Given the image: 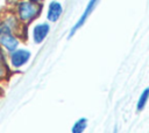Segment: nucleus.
I'll return each instance as SVG.
<instances>
[{"mask_svg": "<svg viewBox=\"0 0 149 133\" xmlns=\"http://www.w3.org/2000/svg\"><path fill=\"white\" fill-rule=\"evenodd\" d=\"M42 12V5L30 0H19L14 6V14L21 23L29 24L40 16Z\"/></svg>", "mask_w": 149, "mask_h": 133, "instance_id": "f257e3e1", "label": "nucleus"}, {"mask_svg": "<svg viewBox=\"0 0 149 133\" xmlns=\"http://www.w3.org/2000/svg\"><path fill=\"white\" fill-rule=\"evenodd\" d=\"M20 42L21 38L12 30V28L3 21H0V47L8 54L19 48Z\"/></svg>", "mask_w": 149, "mask_h": 133, "instance_id": "f03ea898", "label": "nucleus"}, {"mask_svg": "<svg viewBox=\"0 0 149 133\" xmlns=\"http://www.w3.org/2000/svg\"><path fill=\"white\" fill-rule=\"evenodd\" d=\"M8 55V63L10 69L15 72L16 70L22 69L31 58V52L27 48H16L15 50L7 54Z\"/></svg>", "mask_w": 149, "mask_h": 133, "instance_id": "7ed1b4c3", "label": "nucleus"}, {"mask_svg": "<svg viewBox=\"0 0 149 133\" xmlns=\"http://www.w3.org/2000/svg\"><path fill=\"white\" fill-rule=\"evenodd\" d=\"M13 74L14 71L10 69L9 63H8V55L0 47V84L7 83L13 76Z\"/></svg>", "mask_w": 149, "mask_h": 133, "instance_id": "20e7f679", "label": "nucleus"}, {"mask_svg": "<svg viewBox=\"0 0 149 133\" xmlns=\"http://www.w3.org/2000/svg\"><path fill=\"white\" fill-rule=\"evenodd\" d=\"M50 32V26L47 22H42V23H37L33 27L31 30V37H33V42L35 44H41L48 36Z\"/></svg>", "mask_w": 149, "mask_h": 133, "instance_id": "39448f33", "label": "nucleus"}, {"mask_svg": "<svg viewBox=\"0 0 149 133\" xmlns=\"http://www.w3.org/2000/svg\"><path fill=\"white\" fill-rule=\"evenodd\" d=\"M98 1L99 0H90L88 1V4H87V6H86V8H85V10L83 12V14H81V16L79 18V20L76 22V24L72 27V29H71V32H70V34H69V36L71 37L84 23H85V21L87 20V18L91 15V13L93 12V9L95 8V6H97V4H98Z\"/></svg>", "mask_w": 149, "mask_h": 133, "instance_id": "423d86ee", "label": "nucleus"}, {"mask_svg": "<svg viewBox=\"0 0 149 133\" xmlns=\"http://www.w3.org/2000/svg\"><path fill=\"white\" fill-rule=\"evenodd\" d=\"M63 13V7L61 5V2L58 1H51L48 6V12H47V19L50 22H56L58 21V19L61 18Z\"/></svg>", "mask_w": 149, "mask_h": 133, "instance_id": "0eeeda50", "label": "nucleus"}, {"mask_svg": "<svg viewBox=\"0 0 149 133\" xmlns=\"http://www.w3.org/2000/svg\"><path fill=\"white\" fill-rule=\"evenodd\" d=\"M87 127V119L86 118H79L71 127V133H83L85 128Z\"/></svg>", "mask_w": 149, "mask_h": 133, "instance_id": "6e6552de", "label": "nucleus"}, {"mask_svg": "<svg viewBox=\"0 0 149 133\" xmlns=\"http://www.w3.org/2000/svg\"><path fill=\"white\" fill-rule=\"evenodd\" d=\"M148 99H149V88L144 89L143 92L141 93V96H140V98H139V100H137L136 110H137V111H142V110L144 108V106H146Z\"/></svg>", "mask_w": 149, "mask_h": 133, "instance_id": "1a4fd4ad", "label": "nucleus"}, {"mask_svg": "<svg viewBox=\"0 0 149 133\" xmlns=\"http://www.w3.org/2000/svg\"><path fill=\"white\" fill-rule=\"evenodd\" d=\"M30 1H34V2H38V4H41L42 1H44V0H30Z\"/></svg>", "mask_w": 149, "mask_h": 133, "instance_id": "9d476101", "label": "nucleus"}, {"mask_svg": "<svg viewBox=\"0 0 149 133\" xmlns=\"http://www.w3.org/2000/svg\"><path fill=\"white\" fill-rule=\"evenodd\" d=\"M114 133H115V132H114Z\"/></svg>", "mask_w": 149, "mask_h": 133, "instance_id": "9b49d317", "label": "nucleus"}]
</instances>
